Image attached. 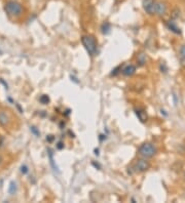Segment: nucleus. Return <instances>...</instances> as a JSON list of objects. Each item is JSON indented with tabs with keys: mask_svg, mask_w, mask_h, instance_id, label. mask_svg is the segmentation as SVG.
Here are the masks:
<instances>
[{
	"mask_svg": "<svg viewBox=\"0 0 185 203\" xmlns=\"http://www.w3.org/2000/svg\"><path fill=\"white\" fill-rule=\"evenodd\" d=\"M81 42L82 45L84 46V48H86V51H87V54L91 57H94L97 54V42L92 36H91V35L82 36Z\"/></svg>",
	"mask_w": 185,
	"mask_h": 203,
	"instance_id": "2",
	"label": "nucleus"
},
{
	"mask_svg": "<svg viewBox=\"0 0 185 203\" xmlns=\"http://www.w3.org/2000/svg\"><path fill=\"white\" fill-rule=\"evenodd\" d=\"M92 164L94 165V166L96 167L97 169H99V170L101 169V165H100V164L98 163V162H97V163H96V162H95V161H92Z\"/></svg>",
	"mask_w": 185,
	"mask_h": 203,
	"instance_id": "22",
	"label": "nucleus"
},
{
	"mask_svg": "<svg viewBox=\"0 0 185 203\" xmlns=\"http://www.w3.org/2000/svg\"><path fill=\"white\" fill-rule=\"evenodd\" d=\"M137 61H138L139 66H144L145 63H146V54H143V52L139 54L138 57H137Z\"/></svg>",
	"mask_w": 185,
	"mask_h": 203,
	"instance_id": "13",
	"label": "nucleus"
},
{
	"mask_svg": "<svg viewBox=\"0 0 185 203\" xmlns=\"http://www.w3.org/2000/svg\"><path fill=\"white\" fill-rule=\"evenodd\" d=\"M106 139H107L106 134H100V137H99L100 142H103V141H104V140H106Z\"/></svg>",
	"mask_w": 185,
	"mask_h": 203,
	"instance_id": "24",
	"label": "nucleus"
},
{
	"mask_svg": "<svg viewBox=\"0 0 185 203\" xmlns=\"http://www.w3.org/2000/svg\"><path fill=\"white\" fill-rule=\"evenodd\" d=\"M39 102H40L42 105H47L49 103V97L47 96V94H42V96L39 97Z\"/></svg>",
	"mask_w": 185,
	"mask_h": 203,
	"instance_id": "15",
	"label": "nucleus"
},
{
	"mask_svg": "<svg viewBox=\"0 0 185 203\" xmlns=\"http://www.w3.org/2000/svg\"><path fill=\"white\" fill-rule=\"evenodd\" d=\"M180 56H181V57L185 59V45H183V46L180 48Z\"/></svg>",
	"mask_w": 185,
	"mask_h": 203,
	"instance_id": "20",
	"label": "nucleus"
},
{
	"mask_svg": "<svg viewBox=\"0 0 185 203\" xmlns=\"http://www.w3.org/2000/svg\"><path fill=\"white\" fill-rule=\"evenodd\" d=\"M57 148H58L59 150H62L64 148V144L62 142H59L58 143V145H57Z\"/></svg>",
	"mask_w": 185,
	"mask_h": 203,
	"instance_id": "23",
	"label": "nucleus"
},
{
	"mask_svg": "<svg viewBox=\"0 0 185 203\" xmlns=\"http://www.w3.org/2000/svg\"><path fill=\"white\" fill-rule=\"evenodd\" d=\"M95 154L98 156V155H99V149H95Z\"/></svg>",
	"mask_w": 185,
	"mask_h": 203,
	"instance_id": "27",
	"label": "nucleus"
},
{
	"mask_svg": "<svg viewBox=\"0 0 185 203\" xmlns=\"http://www.w3.org/2000/svg\"><path fill=\"white\" fill-rule=\"evenodd\" d=\"M119 70H121V66L116 67L115 69H113V70H112L111 75H112V76H116V75L119 73Z\"/></svg>",
	"mask_w": 185,
	"mask_h": 203,
	"instance_id": "19",
	"label": "nucleus"
},
{
	"mask_svg": "<svg viewBox=\"0 0 185 203\" xmlns=\"http://www.w3.org/2000/svg\"><path fill=\"white\" fill-rule=\"evenodd\" d=\"M21 172L23 174H27L29 172V168H28V166H27L26 164H23L21 166Z\"/></svg>",
	"mask_w": 185,
	"mask_h": 203,
	"instance_id": "17",
	"label": "nucleus"
},
{
	"mask_svg": "<svg viewBox=\"0 0 185 203\" xmlns=\"http://www.w3.org/2000/svg\"><path fill=\"white\" fill-rule=\"evenodd\" d=\"M30 130H31L32 134H35L36 137H40V131H39L35 126H30Z\"/></svg>",
	"mask_w": 185,
	"mask_h": 203,
	"instance_id": "16",
	"label": "nucleus"
},
{
	"mask_svg": "<svg viewBox=\"0 0 185 203\" xmlns=\"http://www.w3.org/2000/svg\"><path fill=\"white\" fill-rule=\"evenodd\" d=\"M167 26H168V28L171 30L172 32H174L175 34H181V29L177 26L176 23L174 21H169L167 23Z\"/></svg>",
	"mask_w": 185,
	"mask_h": 203,
	"instance_id": "9",
	"label": "nucleus"
},
{
	"mask_svg": "<svg viewBox=\"0 0 185 203\" xmlns=\"http://www.w3.org/2000/svg\"><path fill=\"white\" fill-rule=\"evenodd\" d=\"M0 82H1V83H2V84H3V85H4V86H5V88H6V89H8V84H7V83H6V82H5V81H4V80H3V79H0Z\"/></svg>",
	"mask_w": 185,
	"mask_h": 203,
	"instance_id": "26",
	"label": "nucleus"
},
{
	"mask_svg": "<svg viewBox=\"0 0 185 203\" xmlns=\"http://www.w3.org/2000/svg\"><path fill=\"white\" fill-rule=\"evenodd\" d=\"M17 191V186L16 184V182H11V184H9V187H8V193L11 195H14Z\"/></svg>",
	"mask_w": 185,
	"mask_h": 203,
	"instance_id": "14",
	"label": "nucleus"
},
{
	"mask_svg": "<svg viewBox=\"0 0 185 203\" xmlns=\"http://www.w3.org/2000/svg\"><path fill=\"white\" fill-rule=\"evenodd\" d=\"M167 12V5L165 2L162 1H158L156 2V5H155V14L157 16H165Z\"/></svg>",
	"mask_w": 185,
	"mask_h": 203,
	"instance_id": "6",
	"label": "nucleus"
},
{
	"mask_svg": "<svg viewBox=\"0 0 185 203\" xmlns=\"http://www.w3.org/2000/svg\"><path fill=\"white\" fill-rule=\"evenodd\" d=\"M2 161H3V158H2V156L0 155V164L2 163Z\"/></svg>",
	"mask_w": 185,
	"mask_h": 203,
	"instance_id": "28",
	"label": "nucleus"
},
{
	"mask_svg": "<svg viewBox=\"0 0 185 203\" xmlns=\"http://www.w3.org/2000/svg\"><path fill=\"white\" fill-rule=\"evenodd\" d=\"M4 11L11 17H20L23 14V6L21 3L14 0H9L4 5Z\"/></svg>",
	"mask_w": 185,
	"mask_h": 203,
	"instance_id": "1",
	"label": "nucleus"
},
{
	"mask_svg": "<svg viewBox=\"0 0 185 203\" xmlns=\"http://www.w3.org/2000/svg\"><path fill=\"white\" fill-rule=\"evenodd\" d=\"M9 123V116L4 111H0V125L6 126Z\"/></svg>",
	"mask_w": 185,
	"mask_h": 203,
	"instance_id": "8",
	"label": "nucleus"
},
{
	"mask_svg": "<svg viewBox=\"0 0 185 203\" xmlns=\"http://www.w3.org/2000/svg\"><path fill=\"white\" fill-rule=\"evenodd\" d=\"M180 17V11L178 8H175L173 11V14H172V17H173V19H177V17Z\"/></svg>",
	"mask_w": 185,
	"mask_h": 203,
	"instance_id": "18",
	"label": "nucleus"
},
{
	"mask_svg": "<svg viewBox=\"0 0 185 203\" xmlns=\"http://www.w3.org/2000/svg\"><path fill=\"white\" fill-rule=\"evenodd\" d=\"M54 139H55V137H54V135H49V137H46V141L51 143V142L54 141Z\"/></svg>",
	"mask_w": 185,
	"mask_h": 203,
	"instance_id": "25",
	"label": "nucleus"
},
{
	"mask_svg": "<svg viewBox=\"0 0 185 203\" xmlns=\"http://www.w3.org/2000/svg\"><path fill=\"white\" fill-rule=\"evenodd\" d=\"M101 30H102V33L103 34H109L110 30H111V25H110L108 22H105L102 24Z\"/></svg>",
	"mask_w": 185,
	"mask_h": 203,
	"instance_id": "12",
	"label": "nucleus"
},
{
	"mask_svg": "<svg viewBox=\"0 0 185 203\" xmlns=\"http://www.w3.org/2000/svg\"><path fill=\"white\" fill-rule=\"evenodd\" d=\"M138 153L144 158H151L156 154V148L151 143H145L139 148Z\"/></svg>",
	"mask_w": 185,
	"mask_h": 203,
	"instance_id": "3",
	"label": "nucleus"
},
{
	"mask_svg": "<svg viewBox=\"0 0 185 203\" xmlns=\"http://www.w3.org/2000/svg\"><path fill=\"white\" fill-rule=\"evenodd\" d=\"M161 72H165V73H166V72L168 71V68L166 67L165 64H161Z\"/></svg>",
	"mask_w": 185,
	"mask_h": 203,
	"instance_id": "21",
	"label": "nucleus"
},
{
	"mask_svg": "<svg viewBox=\"0 0 185 203\" xmlns=\"http://www.w3.org/2000/svg\"><path fill=\"white\" fill-rule=\"evenodd\" d=\"M142 5H143V8L146 14H150V16H153L155 14V5L156 2L154 0H143L142 2Z\"/></svg>",
	"mask_w": 185,
	"mask_h": 203,
	"instance_id": "4",
	"label": "nucleus"
},
{
	"mask_svg": "<svg viewBox=\"0 0 185 203\" xmlns=\"http://www.w3.org/2000/svg\"><path fill=\"white\" fill-rule=\"evenodd\" d=\"M149 167H150V164H149V162L147 161L146 158H145V159H139L138 161L135 163L134 168L138 172H144L146 171V170H148Z\"/></svg>",
	"mask_w": 185,
	"mask_h": 203,
	"instance_id": "5",
	"label": "nucleus"
},
{
	"mask_svg": "<svg viewBox=\"0 0 185 203\" xmlns=\"http://www.w3.org/2000/svg\"><path fill=\"white\" fill-rule=\"evenodd\" d=\"M49 161H51V165H52V167L54 168V170L55 171H57V172H60V170H59V167L57 166V164L55 163V160H54V155H52V152L51 151V150H49Z\"/></svg>",
	"mask_w": 185,
	"mask_h": 203,
	"instance_id": "11",
	"label": "nucleus"
},
{
	"mask_svg": "<svg viewBox=\"0 0 185 203\" xmlns=\"http://www.w3.org/2000/svg\"><path fill=\"white\" fill-rule=\"evenodd\" d=\"M135 113H136L137 117L139 118V120L141 122H146L147 121V114L144 110L142 109H136L135 110Z\"/></svg>",
	"mask_w": 185,
	"mask_h": 203,
	"instance_id": "10",
	"label": "nucleus"
},
{
	"mask_svg": "<svg viewBox=\"0 0 185 203\" xmlns=\"http://www.w3.org/2000/svg\"><path fill=\"white\" fill-rule=\"evenodd\" d=\"M135 72H136V67L134 65H127L122 70V74L124 76H132V75L135 74Z\"/></svg>",
	"mask_w": 185,
	"mask_h": 203,
	"instance_id": "7",
	"label": "nucleus"
}]
</instances>
